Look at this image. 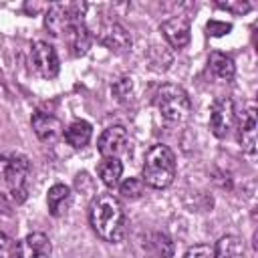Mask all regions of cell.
I'll list each match as a JSON object with an SVG mask.
<instances>
[{"mask_svg": "<svg viewBox=\"0 0 258 258\" xmlns=\"http://www.w3.org/2000/svg\"><path fill=\"white\" fill-rule=\"evenodd\" d=\"M256 109L254 107H248L240 119H238V141L242 145V149L250 155L256 153Z\"/></svg>", "mask_w": 258, "mask_h": 258, "instance_id": "7c38bea8", "label": "cell"}, {"mask_svg": "<svg viewBox=\"0 0 258 258\" xmlns=\"http://www.w3.org/2000/svg\"><path fill=\"white\" fill-rule=\"evenodd\" d=\"M155 107L161 113V117L169 123H181L189 117L191 103L187 93L177 85H161L155 93Z\"/></svg>", "mask_w": 258, "mask_h": 258, "instance_id": "3957f363", "label": "cell"}, {"mask_svg": "<svg viewBox=\"0 0 258 258\" xmlns=\"http://www.w3.org/2000/svg\"><path fill=\"white\" fill-rule=\"evenodd\" d=\"M99 40H101V44H105L109 50H113V52H125L129 46H131V36H129V32L121 26V24H117V22H111V24H107L103 30H101V34H99Z\"/></svg>", "mask_w": 258, "mask_h": 258, "instance_id": "4fadbf2b", "label": "cell"}, {"mask_svg": "<svg viewBox=\"0 0 258 258\" xmlns=\"http://www.w3.org/2000/svg\"><path fill=\"white\" fill-rule=\"evenodd\" d=\"M28 175H30V161L26 155H12L8 161V169L4 173L6 185L12 194V200L22 204L28 194Z\"/></svg>", "mask_w": 258, "mask_h": 258, "instance_id": "277c9868", "label": "cell"}, {"mask_svg": "<svg viewBox=\"0 0 258 258\" xmlns=\"http://www.w3.org/2000/svg\"><path fill=\"white\" fill-rule=\"evenodd\" d=\"M97 173H99L101 181L107 187H115V185H119V179H121V173H123V165H121L119 159L103 157L101 163L97 165Z\"/></svg>", "mask_w": 258, "mask_h": 258, "instance_id": "ac0fdd59", "label": "cell"}, {"mask_svg": "<svg viewBox=\"0 0 258 258\" xmlns=\"http://www.w3.org/2000/svg\"><path fill=\"white\" fill-rule=\"evenodd\" d=\"M183 258H214V248L210 244H196L185 250Z\"/></svg>", "mask_w": 258, "mask_h": 258, "instance_id": "603a6c76", "label": "cell"}, {"mask_svg": "<svg viewBox=\"0 0 258 258\" xmlns=\"http://www.w3.org/2000/svg\"><path fill=\"white\" fill-rule=\"evenodd\" d=\"M214 258H246L244 242L234 234L222 236L214 248Z\"/></svg>", "mask_w": 258, "mask_h": 258, "instance_id": "e0dca14e", "label": "cell"}, {"mask_svg": "<svg viewBox=\"0 0 258 258\" xmlns=\"http://www.w3.org/2000/svg\"><path fill=\"white\" fill-rule=\"evenodd\" d=\"M147 248L155 258H171L173 256V242L165 234H151L147 240Z\"/></svg>", "mask_w": 258, "mask_h": 258, "instance_id": "ffe728a7", "label": "cell"}, {"mask_svg": "<svg viewBox=\"0 0 258 258\" xmlns=\"http://www.w3.org/2000/svg\"><path fill=\"white\" fill-rule=\"evenodd\" d=\"M50 240L42 232H32L16 244V258H50Z\"/></svg>", "mask_w": 258, "mask_h": 258, "instance_id": "9c48e42d", "label": "cell"}, {"mask_svg": "<svg viewBox=\"0 0 258 258\" xmlns=\"http://www.w3.org/2000/svg\"><path fill=\"white\" fill-rule=\"evenodd\" d=\"M77 4H52L44 16V26L52 36H67L77 20H85L77 10Z\"/></svg>", "mask_w": 258, "mask_h": 258, "instance_id": "5b68a950", "label": "cell"}, {"mask_svg": "<svg viewBox=\"0 0 258 258\" xmlns=\"http://www.w3.org/2000/svg\"><path fill=\"white\" fill-rule=\"evenodd\" d=\"M30 67L40 79H54L60 71V60L52 44L38 40L30 48Z\"/></svg>", "mask_w": 258, "mask_h": 258, "instance_id": "8992f818", "label": "cell"}, {"mask_svg": "<svg viewBox=\"0 0 258 258\" xmlns=\"http://www.w3.org/2000/svg\"><path fill=\"white\" fill-rule=\"evenodd\" d=\"M131 91H133V83H131V79H127V77L119 79V81L113 85V95H115L119 101H127V99L131 97Z\"/></svg>", "mask_w": 258, "mask_h": 258, "instance_id": "7402d4cb", "label": "cell"}, {"mask_svg": "<svg viewBox=\"0 0 258 258\" xmlns=\"http://www.w3.org/2000/svg\"><path fill=\"white\" fill-rule=\"evenodd\" d=\"M64 38L69 40V44H71V48H73V52L77 56L85 54L89 50V46H91V40H93L91 30H89V26H87L85 20H77Z\"/></svg>", "mask_w": 258, "mask_h": 258, "instance_id": "9a60e30c", "label": "cell"}, {"mask_svg": "<svg viewBox=\"0 0 258 258\" xmlns=\"http://www.w3.org/2000/svg\"><path fill=\"white\" fill-rule=\"evenodd\" d=\"M89 220L93 230L105 242H121L125 236V212L121 202L111 194L97 196L89 206Z\"/></svg>", "mask_w": 258, "mask_h": 258, "instance_id": "6da1fadb", "label": "cell"}, {"mask_svg": "<svg viewBox=\"0 0 258 258\" xmlns=\"http://www.w3.org/2000/svg\"><path fill=\"white\" fill-rule=\"evenodd\" d=\"M143 179L141 177H127L123 183H121V194H123V198H127V200H137V198H141L143 196Z\"/></svg>", "mask_w": 258, "mask_h": 258, "instance_id": "44dd1931", "label": "cell"}, {"mask_svg": "<svg viewBox=\"0 0 258 258\" xmlns=\"http://www.w3.org/2000/svg\"><path fill=\"white\" fill-rule=\"evenodd\" d=\"M30 123H32V129H34L36 137H38L40 141H44V143H54V141L64 133L60 119H56V117L50 115V113L36 111V113L32 115Z\"/></svg>", "mask_w": 258, "mask_h": 258, "instance_id": "30bf717a", "label": "cell"}, {"mask_svg": "<svg viewBox=\"0 0 258 258\" xmlns=\"http://www.w3.org/2000/svg\"><path fill=\"white\" fill-rule=\"evenodd\" d=\"M236 119V111H234V103L228 97H220L212 103V111H210V129L216 137H226L234 125Z\"/></svg>", "mask_w": 258, "mask_h": 258, "instance_id": "ba28073f", "label": "cell"}, {"mask_svg": "<svg viewBox=\"0 0 258 258\" xmlns=\"http://www.w3.org/2000/svg\"><path fill=\"white\" fill-rule=\"evenodd\" d=\"M46 204H48V212L54 218H60L71 206V187L64 183H54L46 194Z\"/></svg>", "mask_w": 258, "mask_h": 258, "instance_id": "5bb4252c", "label": "cell"}, {"mask_svg": "<svg viewBox=\"0 0 258 258\" xmlns=\"http://www.w3.org/2000/svg\"><path fill=\"white\" fill-rule=\"evenodd\" d=\"M0 258H16V242L4 232H0Z\"/></svg>", "mask_w": 258, "mask_h": 258, "instance_id": "cb8c5ba5", "label": "cell"}, {"mask_svg": "<svg viewBox=\"0 0 258 258\" xmlns=\"http://www.w3.org/2000/svg\"><path fill=\"white\" fill-rule=\"evenodd\" d=\"M210 69L222 81H232L236 75V64H234L232 56H228L224 52H212L210 54Z\"/></svg>", "mask_w": 258, "mask_h": 258, "instance_id": "d6986e66", "label": "cell"}, {"mask_svg": "<svg viewBox=\"0 0 258 258\" xmlns=\"http://www.w3.org/2000/svg\"><path fill=\"white\" fill-rule=\"evenodd\" d=\"M173 177H175V155H173V151L163 143L153 145L145 153L143 177H141L143 183H147L155 189H163V187L171 185Z\"/></svg>", "mask_w": 258, "mask_h": 258, "instance_id": "7a4b0ae2", "label": "cell"}, {"mask_svg": "<svg viewBox=\"0 0 258 258\" xmlns=\"http://www.w3.org/2000/svg\"><path fill=\"white\" fill-rule=\"evenodd\" d=\"M206 30L210 36H224L232 30V24L230 22H220V20H210L206 24Z\"/></svg>", "mask_w": 258, "mask_h": 258, "instance_id": "d4e9b609", "label": "cell"}, {"mask_svg": "<svg viewBox=\"0 0 258 258\" xmlns=\"http://www.w3.org/2000/svg\"><path fill=\"white\" fill-rule=\"evenodd\" d=\"M161 32L173 48H181L189 42V20L185 16H171L161 22Z\"/></svg>", "mask_w": 258, "mask_h": 258, "instance_id": "8fae6325", "label": "cell"}, {"mask_svg": "<svg viewBox=\"0 0 258 258\" xmlns=\"http://www.w3.org/2000/svg\"><path fill=\"white\" fill-rule=\"evenodd\" d=\"M127 145H129V135H127V129L123 125L107 127L97 141L99 153L103 157H113V159H119L127 151Z\"/></svg>", "mask_w": 258, "mask_h": 258, "instance_id": "52a82bcc", "label": "cell"}, {"mask_svg": "<svg viewBox=\"0 0 258 258\" xmlns=\"http://www.w3.org/2000/svg\"><path fill=\"white\" fill-rule=\"evenodd\" d=\"M8 161H10V157L0 155V175H4V173H6V169H8Z\"/></svg>", "mask_w": 258, "mask_h": 258, "instance_id": "4316f807", "label": "cell"}, {"mask_svg": "<svg viewBox=\"0 0 258 258\" xmlns=\"http://www.w3.org/2000/svg\"><path fill=\"white\" fill-rule=\"evenodd\" d=\"M62 135H64V139H67V143H69L71 147L81 149V147H85V145L91 141V137H93V127H91V123L79 119V121H73V123L64 129Z\"/></svg>", "mask_w": 258, "mask_h": 258, "instance_id": "2e32d148", "label": "cell"}, {"mask_svg": "<svg viewBox=\"0 0 258 258\" xmlns=\"http://www.w3.org/2000/svg\"><path fill=\"white\" fill-rule=\"evenodd\" d=\"M0 214L12 216V206H10V202H8V198L4 194H0Z\"/></svg>", "mask_w": 258, "mask_h": 258, "instance_id": "484cf974", "label": "cell"}]
</instances>
